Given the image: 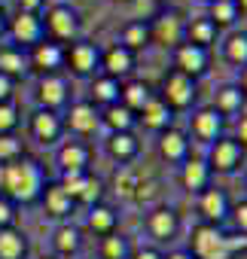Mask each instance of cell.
Wrapping results in <instances>:
<instances>
[{"instance_id": "obj_12", "label": "cell", "mask_w": 247, "mask_h": 259, "mask_svg": "<svg viewBox=\"0 0 247 259\" xmlns=\"http://www.w3.org/2000/svg\"><path fill=\"white\" fill-rule=\"evenodd\" d=\"M150 31H153V37H156L159 43H165V46H174V49H177V46L186 40V22H183V19H180V13H174V10L162 13Z\"/></svg>"}, {"instance_id": "obj_54", "label": "cell", "mask_w": 247, "mask_h": 259, "mask_svg": "<svg viewBox=\"0 0 247 259\" xmlns=\"http://www.w3.org/2000/svg\"><path fill=\"white\" fill-rule=\"evenodd\" d=\"M116 4H132V0H116Z\"/></svg>"}, {"instance_id": "obj_10", "label": "cell", "mask_w": 247, "mask_h": 259, "mask_svg": "<svg viewBox=\"0 0 247 259\" xmlns=\"http://www.w3.org/2000/svg\"><path fill=\"white\" fill-rule=\"evenodd\" d=\"M61 132H64V119L55 113V110H37L34 116H31V135H34V141H40L43 147H49V144H55L58 138H61Z\"/></svg>"}, {"instance_id": "obj_41", "label": "cell", "mask_w": 247, "mask_h": 259, "mask_svg": "<svg viewBox=\"0 0 247 259\" xmlns=\"http://www.w3.org/2000/svg\"><path fill=\"white\" fill-rule=\"evenodd\" d=\"M16 125H19V107L13 101L0 104V135H13Z\"/></svg>"}, {"instance_id": "obj_11", "label": "cell", "mask_w": 247, "mask_h": 259, "mask_svg": "<svg viewBox=\"0 0 247 259\" xmlns=\"http://www.w3.org/2000/svg\"><path fill=\"white\" fill-rule=\"evenodd\" d=\"M174 70H180V73H186V76H201L204 70H208V49H201V46H192V43H180L177 49H174Z\"/></svg>"}, {"instance_id": "obj_39", "label": "cell", "mask_w": 247, "mask_h": 259, "mask_svg": "<svg viewBox=\"0 0 247 259\" xmlns=\"http://www.w3.org/2000/svg\"><path fill=\"white\" fill-rule=\"evenodd\" d=\"M25 156V147L16 135H0V165H10Z\"/></svg>"}, {"instance_id": "obj_32", "label": "cell", "mask_w": 247, "mask_h": 259, "mask_svg": "<svg viewBox=\"0 0 247 259\" xmlns=\"http://www.w3.org/2000/svg\"><path fill=\"white\" fill-rule=\"evenodd\" d=\"M119 92H122V85H119V79H113V76H98L95 82H92V104H104V107H110V104H119Z\"/></svg>"}, {"instance_id": "obj_43", "label": "cell", "mask_w": 247, "mask_h": 259, "mask_svg": "<svg viewBox=\"0 0 247 259\" xmlns=\"http://www.w3.org/2000/svg\"><path fill=\"white\" fill-rule=\"evenodd\" d=\"M13 223H16V204H13L10 198L0 195V229H7V226H13Z\"/></svg>"}, {"instance_id": "obj_29", "label": "cell", "mask_w": 247, "mask_h": 259, "mask_svg": "<svg viewBox=\"0 0 247 259\" xmlns=\"http://www.w3.org/2000/svg\"><path fill=\"white\" fill-rule=\"evenodd\" d=\"M241 107H244V95H241L238 85H220V89H217L214 110H217L220 116H235V113H241Z\"/></svg>"}, {"instance_id": "obj_35", "label": "cell", "mask_w": 247, "mask_h": 259, "mask_svg": "<svg viewBox=\"0 0 247 259\" xmlns=\"http://www.w3.org/2000/svg\"><path fill=\"white\" fill-rule=\"evenodd\" d=\"M89 229H95L101 238H104V235H113V232H116V210L107 207V204H92Z\"/></svg>"}, {"instance_id": "obj_52", "label": "cell", "mask_w": 247, "mask_h": 259, "mask_svg": "<svg viewBox=\"0 0 247 259\" xmlns=\"http://www.w3.org/2000/svg\"><path fill=\"white\" fill-rule=\"evenodd\" d=\"M4 34H7V13L0 10V37H4Z\"/></svg>"}, {"instance_id": "obj_38", "label": "cell", "mask_w": 247, "mask_h": 259, "mask_svg": "<svg viewBox=\"0 0 247 259\" xmlns=\"http://www.w3.org/2000/svg\"><path fill=\"white\" fill-rule=\"evenodd\" d=\"M86 180H89V171H86V174H79V171H61V186H64V192H67L73 201L83 198V192H86Z\"/></svg>"}, {"instance_id": "obj_33", "label": "cell", "mask_w": 247, "mask_h": 259, "mask_svg": "<svg viewBox=\"0 0 247 259\" xmlns=\"http://www.w3.org/2000/svg\"><path fill=\"white\" fill-rule=\"evenodd\" d=\"M223 55H226L229 64H235V67H247V34H244V31L229 34L226 43H223Z\"/></svg>"}, {"instance_id": "obj_5", "label": "cell", "mask_w": 247, "mask_h": 259, "mask_svg": "<svg viewBox=\"0 0 247 259\" xmlns=\"http://www.w3.org/2000/svg\"><path fill=\"white\" fill-rule=\"evenodd\" d=\"M208 168L217 171V174H232L241 168L244 162V147L235 141V138H217L211 144V153H208Z\"/></svg>"}, {"instance_id": "obj_23", "label": "cell", "mask_w": 247, "mask_h": 259, "mask_svg": "<svg viewBox=\"0 0 247 259\" xmlns=\"http://www.w3.org/2000/svg\"><path fill=\"white\" fill-rule=\"evenodd\" d=\"M141 119H144V125L147 128H153V132H165V128H171V119H174V110L159 98V95H153V101L141 110Z\"/></svg>"}, {"instance_id": "obj_26", "label": "cell", "mask_w": 247, "mask_h": 259, "mask_svg": "<svg viewBox=\"0 0 247 259\" xmlns=\"http://www.w3.org/2000/svg\"><path fill=\"white\" fill-rule=\"evenodd\" d=\"M101 122L110 128V135H113V132H135V125H138V113H132L126 104H110V107H104Z\"/></svg>"}, {"instance_id": "obj_4", "label": "cell", "mask_w": 247, "mask_h": 259, "mask_svg": "<svg viewBox=\"0 0 247 259\" xmlns=\"http://www.w3.org/2000/svg\"><path fill=\"white\" fill-rule=\"evenodd\" d=\"M195 95H198L195 79L186 76V73H180V70H171V73L165 76V82H162V95H159V98H162L171 110H186V107H192Z\"/></svg>"}, {"instance_id": "obj_25", "label": "cell", "mask_w": 247, "mask_h": 259, "mask_svg": "<svg viewBox=\"0 0 247 259\" xmlns=\"http://www.w3.org/2000/svg\"><path fill=\"white\" fill-rule=\"evenodd\" d=\"M150 101H153V89L144 79H132V82L122 85V92H119V104H126L132 113H141Z\"/></svg>"}, {"instance_id": "obj_19", "label": "cell", "mask_w": 247, "mask_h": 259, "mask_svg": "<svg viewBox=\"0 0 247 259\" xmlns=\"http://www.w3.org/2000/svg\"><path fill=\"white\" fill-rule=\"evenodd\" d=\"M147 229H150V235L156 241H171L177 235V229H180V220H177V213L171 207H156L147 217Z\"/></svg>"}, {"instance_id": "obj_24", "label": "cell", "mask_w": 247, "mask_h": 259, "mask_svg": "<svg viewBox=\"0 0 247 259\" xmlns=\"http://www.w3.org/2000/svg\"><path fill=\"white\" fill-rule=\"evenodd\" d=\"M138 150H141V144H138L135 132H113V135L107 138V153H110L116 162H132V159L138 156Z\"/></svg>"}, {"instance_id": "obj_49", "label": "cell", "mask_w": 247, "mask_h": 259, "mask_svg": "<svg viewBox=\"0 0 247 259\" xmlns=\"http://www.w3.org/2000/svg\"><path fill=\"white\" fill-rule=\"evenodd\" d=\"M235 141H238L241 147H247V113L238 119V138H235Z\"/></svg>"}, {"instance_id": "obj_27", "label": "cell", "mask_w": 247, "mask_h": 259, "mask_svg": "<svg viewBox=\"0 0 247 259\" xmlns=\"http://www.w3.org/2000/svg\"><path fill=\"white\" fill-rule=\"evenodd\" d=\"M28 253V238L16 226L0 229V259H25Z\"/></svg>"}, {"instance_id": "obj_48", "label": "cell", "mask_w": 247, "mask_h": 259, "mask_svg": "<svg viewBox=\"0 0 247 259\" xmlns=\"http://www.w3.org/2000/svg\"><path fill=\"white\" fill-rule=\"evenodd\" d=\"M229 247H232V253L247 250V235H229Z\"/></svg>"}, {"instance_id": "obj_46", "label": "cell", "mask_w": 247, "mask_h": 259, "mask_svg": "<svg viewBox=\"0 0 247 259\" xmlns=\"http://www.w3.org/2000/svg\"><path fill=\"white\" fill-rule=\"evenodd\" d=\"M10 95H13V79L0 73V104H7V101H10Z\"/></svg>"}, {"instance_id": "obj_53", "label": "cell", "mask_w": 247, "mask_h": 259, "mask_svg": "<svg viewBox=\"0 0 247 259\" xmlns=\"http://www.w3.org/2000/svg\"><path fill=\"white\" fill-rule=\"evenodd\" d=\"M235 4H238V10H241V13H247V0H235Z\"/></svg>"}, {"instance_id": "obj_6", "label": "cell", "mask_w": 247, "mask_h": 259, "mask_svg": "<svg viewBox=\"0 0 247 259\" xmlns=\"http://www.w3.org/2000/svg\"><path fill=\"white\" fill-rule=\"evenodd\" d=\"M64 61L76 76H92L101 67V49L89 40H76L70 49H64Z\"/></svg>"}, {"instance_id": "obj_31", "label": "cell", "mask_w": 247, "mask_h": 259, "mask_svg": "<svg viewBox=\"0 0 247 259\" xmlns=\"http://www.w3.org/2000/svg\"><path fill=\"white\" fill-rule=\"evenodd\" d=\"M150 40H153L150 25H144V22H129L126 28H122V40H119V46H126L129 52H138V49H144Z\"/></svg>"}, {"instance_id": "obj_50", "label": "cell", "mask_w": 247, "mask_h": 259, "mask_svg": "<svg viewBox=\"0 0 247 259\" xmlns=\"http://www.w3.org/2000/svg\"><path fill=\"white\" fill-rule=\"evenodd\" d=\"M165 259H192V253H189V250H174V253H168Z\"/></svg>"}, {"instance_id": "obj_55", "label": "cell", "mask_w": 247, "mask_h": 259, "mask_svg": "<svg viewBox=\"0 0 247 259\" xmlns=\"http://www.w3.org/2000/svg\"><path fill=\"white\" fill-rule=\"evenodd\" d=\"M43 259H58V256H43Z\"/></svg>"}, {"instance_id": "obj_37", "label": "cell", "mask_w": 247, "mask_h": 259, "mask_svg": "<svg viewBox=\"0 0 247 259\" xmlns=\"http://www.w3.org/2000/svg\"><path fill=\"white\" fill-rule=\"evenodd\" d=\"M113 183H116V192H119V195L135 198V189H138V183H141V171H135V168H129V165H122V168L116 171Z\"/></svg>"}, {"instance_id": "obj_56", "label": "cell", "mask_w": 247, "mask_h": 259, "mask_svg": "<svg viewBox=\"0 0 247 259\" xmlns=\"http://www.w3.org/2000/svg\"><path fill=\"white\" fill-rule=\"evenodd\" d=\"M208 4H211V0H208Z\"/></svg>"}, {"instance_id": "obj_30", "label": "cell", "mask_w": 247, "mask_h": 259, "mask_svg": "<svg viewBox=\"0 0 247 259\" xmlns=\"http://www.w3.org/2000/svg\"><path fill=\"white\" fill-rule=\"evenodd\" d=\"M79 244H83L79 229H76V226H70V223L58 226V229H55V235H52V247H55V253H58V256H73V253L79 250Z\"/></svg>"}, {"instance_id": "obj_47", "label": "cell", "mask_w": 247, "mask_h": 259, "mask_svg": "<svg viewBox=\"0 0 247 259\" xmlns=\"http://www.w3.org/2000/svg\"><path fill=\"white\" fill-rule=\"evenodd\" d=\"M132 259H165V253H159L156 247H144V250L132 253Z\"/></svg>"}, {"instance_id": "obj_45", "label": "cell", "mask_w": 247, "mask_h": 259, "mask_svg": "<svg viewBox=\"0 0 247 259\" xmlns=\"http://www.w3.org/2000/svg\"><path fill=\"white\" fill-rule=\"evenodd\" d=\"M43 7H46V0H19V13H34V16H40Z\"/></svg>"}, {"instance_id": "obj_18", "label": "cell", "mask_w": 247, "mask_h": 259, "mask_svg": "<svg viewBox=\"0 0 247 259\" xmlns=\"http://www.w3.org/2000/svg\"><path fill=\"white\" fill-rule=\"evenodd\" d=\"M192 135L198 141H208L214 144L217 138H223V116L214 110V107H204L192 116Z\"/></svg>"}, {"instance_id": "obj_21", "label": "cell", "mask_w": 247, "mask_h": 259, "mask_svg": "<svg viewBox=\"0 0 247 259\" xmlns=\"http://www.w3.org/2000/svg\"><path fill=\"white\" fill-rule=\"evenodd\" d=\"M28 55L22 52V46H13V43H0V73L10 76V79H19L28 73Z\"/></svg>"}, {"instance_id": "obj_51", "label": "cell", "mask_w": 247, "mask_h": 259, "mask_svg": "<svg viewBox=\"0 0 247 259\" xmlns=\"http://www.w3.org/2000/svg\"><path fill=\"white\" fill-rule=\"evenodd\" d=\"M238 89H241V95L247 98V67L241 70V82H238Z\"/></svg>"}, {"instance_id": "obj_34", "label": "cell", "mask_w": 247, "mask_h": 259, "mask_svg": "<svg viewBox=\"0 0 247 259\" xmlns=\"http://www.w3.org/2000/svg\"><path fill=\"white\" fill-rule=\"evenodd\" d=\"M101 259H132V244L126 235H104L101 238Z\"/></svg>"}, {"instance_id": "obj_13", "label": "cell", "mask_w": 247, "mask_h": 259, "mask_svg": "<svg viewBox=\"0 0 247 259\" xmlns=\"http://www.w3.org/2000/svg\"><path fill=\"white\" fill-rule=\"evenodd\" d=\"M229 195L223 192V189H214V186H208L204 192H198V213L204 217V223H211V226H220L226 217H229Z\"/></svg>"}, {"instance_id": "obj_36", "label": "cell", "mask_w": 247, "mask_h": 259, "mask_svg": "<svg viewBox=\"0 0 247 259\" xmlns=\"http://www.w3.org/2000/svg\"><path fill=\"white\" fill-rule=\"evenodd\" d=\"M238 16H241V10H238V4L235 0H211V22L220 28V25H235L238 22Z\"/></svg>"}, {"instance_id": "obj_8", "label": "cell", "mask_w": 247, "mask_h": 259, "mask_svg": "<svg viewBox=\"0 0 247 259\" xmlns=\"http://www.w3.org/2000/svg\"><path fill=\"white\" fill-rule=\"evenodd\" d=\"M67 92H70V85H67V79L61 73H43V79L37 85V101H40L43 110L58 113V107L67 104Z\"/></svg>"}, {"instance_id": "obj_14", "label": "cell", "mask_w": 247, "mask_h": 259, "mask_svg": "<svg viewBox=\"0 0 247 259\" xmlns=\"http://www.w3.org/2000/svg\"><path fill=\"white\" fill-rule=\"evenodd\" d=\"M31 67H37L40 73H58V67L64 64V46L61 43H52V40H43L31 49V58H28Z\"/></svg>"}, {"instance_id": "obj_44", "label": "cell", "mask_w": 247, "mask_h": 259, "mask_svg": "<svg viewBox=\"0 0 247 259\" xmlns=\"http://www.w3.org/2000/svg\"><path fill=\"white\" fill-rule=\"evenodd\" d=\"M232 217H235V226H238V232H241V235H247V201H241V204L232 210Z\"/></svg>"}, {"instance_id": "obj_9", "label": "cell", "mask_w": 247, "mask_h": 259, "mask_svg": "<svg viewBox=\"0 0 247 259\" xmlns=\"http://www.w3.org/2000/svg\"><path fill=\"white\" fill-rule=\"evenodd\" d=\"M64 125L73 135H95L98 125H101V113H98V107L92 101H76V104H70Z\"/></svg>"}, {"instance_id": "obj_40", "label": "cell", "mask_w": 247, "mask_h": 259, "mask_svg": "<svg viewBox=\"0 0 247 259\" xmlns=\"http://www.w3.org/2000/svg\"><path fill=\"white\" fill-rule=\"evenodd\" d=\"M132 10H135V22H150L162 16V4L159 0H132Z\"/></svg>"}, {"instance_id": "obj_16", "label": "cell", "mask_w": 247, "mask_h": 259, "mask_svg": "<svg viewBox=\"0 0 247 259\" xmlns=\"http://www.w3.org/2000/svg\"><path fill=\"white\" fill-rule=\"evenodd\" d=\"M159 156L165 162L183 165L189 159V141H186V135L177 132V128H165V132L159 135Z\"/></svg>"}, {"instance_id": "obj_15", "label": "cell", "mask_w": 247, "mask_h": 259, "mask_svg": "<svg viewBox=\"0 0 247 259\" xmlns=\"http://www.w3.org/2000/svg\"><path fill=\"white\" fill-rule=\"evenodd\" d=\"M211 168H208V162L204 159H198V156H189L183 165H180V183H183V189H189V192H204L208 186H211Z\"/></svg>"}, {"instance_id": "obj_3", "label": "cell", "mask_w": 247, "mask_h": 259, "mask_svg": "<svg viewBox=\"0 0 247 259\" xmlns=\"http://www.w3.org/2000/svg\"><path fill=\"white\" fill-rule=\"evenodd\" d=\"M43 28L49 31L52 43H76L79 37V16L67 4H55L43 16Z\"/></svg>"}, {"instance_id": "obj_1", "label": "cell", "mask_w": 247, "mask_h": 259, "mask_svg": "<svg viewBox=\"0 0 247 259\" xmlns=\"http://www.w3.org/2000/svg\"><path fill=\"white\" fill-rule=\"evenodd\" d=\"M46 189V174L40 162L22 156L10 165H0V192L13 204H34Z\"/></svg>"}, {"instance_id": "obj_17", "label": "cell", "mask_w": 247, "mask_h": 259, "mask_svg": "<svg viewBox=\"0 0 247 259\" xmlns=\"http://www.w3.org/2000/svg\"><path fill=\"white\" fill-rule=\"evenodd\" d=\"M101 67H104V76H113V79H119V76H126V73H132V67H135V52H129L126 46H110L107 52H101Z\"/></svg>"}, {"instance_id": "obj_22", "label": "cell", "mask_w": 247, "mask_h": 259, "mask_svg": "<svg viewBox=\"0 0 247 259\" xmlns=\"http://www.w3.org/2000/svg\"><path fill=\"white\" fill-rule=\"evenodd\" d=\"M43 207H46V213L49 217H67V213H73V198L64 192V186L61 183H46V189H43Z\"/></svg>"}, {"instance_id": "obj_20", "label": "cell", "mask_w": 247, "mask_h": 259, "mask_svg": "<svg viewBox=\"0 0 247 259\" xmlns=\"http://www.w3.org/2000/svg\"><path fill=\"white\" fill-rule=\"evenodd\" d=\"M89 159H92V150H89L83 141H67V144L58 150V165H61V171H79V174H86Z\"/></svg>"}, {"instance_id": "obj_7", "label": "cell", "mask_w": 247, "mask_h": 259, "mask_svg": "<svg viewBox=\"0 0 247 259\" xmlns=\"http://www.w3.org/2000/svg\"><path fill=\"white\" fill-rule=\"evenodd\" d=\"M7 31L13 34V40L16 43H22V49L25 46H37V43H43L46 40V28H43V19L40 16H34V13H19L10 25H7Z\"/></svg>"}, {"instance_id": "obj_28", "label": "cell", "mask_w": 247, "mask_h": 259, "mask_svg": "<svg viewBox=\"0 0 247 259\" xmlns=\"http://www.w3.org/2000/svg\"><path fill=\"white\" fill-rule=\"evenodd\" d=\"M217 40V25L208 19V16H198V19H192V22H186V43H192V46H201V49H208L211 43Z\"/></svg>"}, {"instance_id": "obj_42", "label": "cell", "mask_w": 247, "mask_h": 259, "mask_svg": "<svg viewBox=\"0 0 247 259\" xmlns=\"http://www.w3.org/2000/svg\"><path fill=\"white\" fill-rule=\"evenodd\" d=\"M101 195H104V183L98 180V177H92L89 174V180H86V192H83V204H98L101 201Z\"/></svg>"}, {"instance_id": "obj_2", "label": "cell", "mask_w": 247, "mask_h": 259, "mask_svg": "<svg viewBox=\"0 0 247 259\" xmlns=\"http://www.w3.org/2000/svg\"><path fill=\"white\" fill-rule=\"evenodd\" d=\"M189 253L192 259H232V247H229V235L220 226L201 223L192 229L189 235Z\"/></svg>"}]
</instances>
